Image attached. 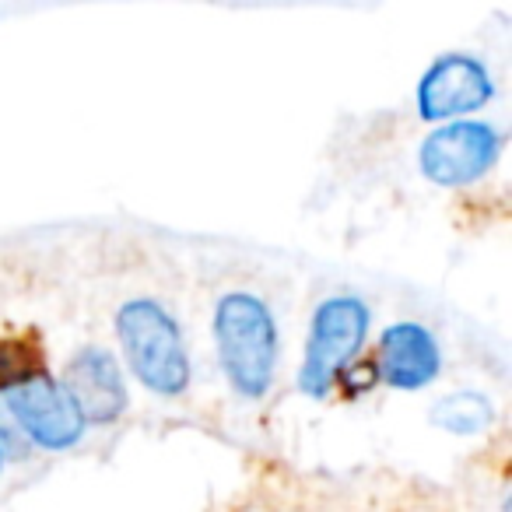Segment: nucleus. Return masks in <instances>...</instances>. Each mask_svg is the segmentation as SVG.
<instances>
[{
    "mask_svg": "<svg viewBox=\"0 0 512 512\" xmlns=\"http://www.w3.org/2000/svg\"><path fill=\"white\" fill-rule=\"evenodd\" d=\"M214 341L228 386L239 397L260 400L271 390L278 369V327L267 302L249 292L225 295L214 313Z\"/></svg>",
    "mask_w": 512,
    "mask_h": 512,
    "instance_id": "1",
    "label": "nucleus"
},
{
    "mask_svg": "<svg viewBox=\"0 0 512 512\" xmlns=\"http://www.w3.org/2000/svg\"><path fill=\"white\" fill-rule=\"evenodd\" d=\"M116 334L123 344V358L158 397H179L190 386V358L183 348V334L172 313L155 299H134L116 316Z\"/></svg>",
    "mask_w": 512,
    "mask_h": 512,
    "instance_id": "2",
    "label": "nucleus"
},
{
    "mask_svg": "<svg viewBox=\"0 0 512 512\" xmlns=\"http://www.w3.org/2000/svg\"><path fill=\"white\" fill-rule=\"evenodd\" d=\"M372 313L355 295H334L313 316L309 327L306 358H302L299 386L309 397H327L330 386L341 379V372L351 369L355 355L362 351L369 334Z\"/></svg>",
    "mask_w": 512,
    "mask_h": 512,
    "instance_id": "3",
    "label": "nucleus"
},
{
    "mask_svg": "<svg viewBox=\"0 0 512 512\" xmlns=\"http://www.w3.org/2000/svg\"><path fill=\"white\" fill-rule=\"evenodd\" d=\"M4 400H8V411L15 414L18 428H22L36 446L60 453V449L78 446L81 435H85V421H81L74 400L67 397L64 386L46 376V372L32 376L29 383L4 390Z\"/></svg>",
    "mask_w": 512,
    "mask_h": 512,
    "instance_id": "4",
    "label": "nucleus"
},
{
    "mask_svg": "<svg viewBox=\"0 0 512 512\" xmlns=\"http://www.w3.org/2000/svg\"><path fill=\"white\" fill-rule=\"evenodd\" d=\"M502 137L488 123H449L421 144V172L439 186H467L495 165Z\"/></svg>",
    "mask_w": 512,
    "mask_h": 512,
    "instance_id": "5",
    "label": "nucleus"
},
{
    "mask_svg": "<svg viewBox=\"0 0 512 512\" xmlns=\"http://www.w3.org/2000/svg\"><path fill=\"white\" fill-rule=\"evenodd\" d=\"M488 67L467 53H446L425 71L418 88V109L425 120H449V116L474 113L491 99Z\"/></svg>",
    "mask_w": 512,
    "mask_h": 512,
    "instance_id": "6",
    "label": "nucleus"
},
{
    "mask_svg": "<svg viewBox=\"0 0 512 512\" xmlns=\"http://www.w3.org/2000/svg\"><path fill=\"white\" fill-rule=\"evenodd\" d=\"M64 390L74 400L85 425L88 421L92 425H113L127 407V386H123L120 365L102 348H85L71 358Z\"/></svg>",
    "mask_w": 512,
    "mask_h": 512,
    "instance_id": "7",
    "label": "nucleus"
},
{
    "mask_svg": "<svg viewBox=\"0 0 512 512\" xmlns=\"http://www.w3.org/2000/svg\"><path fill=\"white\" fill-rule=\"evenodd\" d=\"M439 344L421 323H393L379 341L376 355V376L393 390H421V386L435 383L439 376Z\"/></svg>",
    "mask_w": 512,
    "mask_h": 512,
    "instance_id": "8",
    "label": "nucleus"
},
{
    "mask_svg": "<svg viewBox=\"0 0 512 512\" xmlns=\"http://www.w3.org/2000/svg\"><path fill=\"white\" fill-rule=\"evenodd\" d=\"M495 411H491L488 397L474 390H463V393H449L442 397L439 404L432 407V421L446 432H456V435H474V432H484L491 425Z\"/></svg>",
    "mask_w": 512,
    "mask_h": 512,
    "instance_id": "9",
    "label": "nucleus"
},
{
    "mask_svg": "<svg viewBox=\"0 0 512 512\" xmlns=\"http://www.w3.org/2000/svg\"><path fill=\"white\" fill-rule=\"evenodd\" d=\"M39 348L32 341H0V386L29 383L32 376H39Z\"/></svg>",
    "mask_w": 512,
    "mask_h": 512,
    "instance_id": "10",
    "label": "nucleus"
},
{
    "mask_svg": "<svg viewBox=\"0 0 512 512\" xmlns=\"http://www.w3.org/2000/svg\"><path fill=\"white\" fill-rule=\"evenodd\" d=\"M0 470H4V446H0Z\"/></svg>",
    "mask_w": 512,
    "mask_h": 512,
    "instance_id": "11",
    "label": "nucleus"
}]
</instances>
